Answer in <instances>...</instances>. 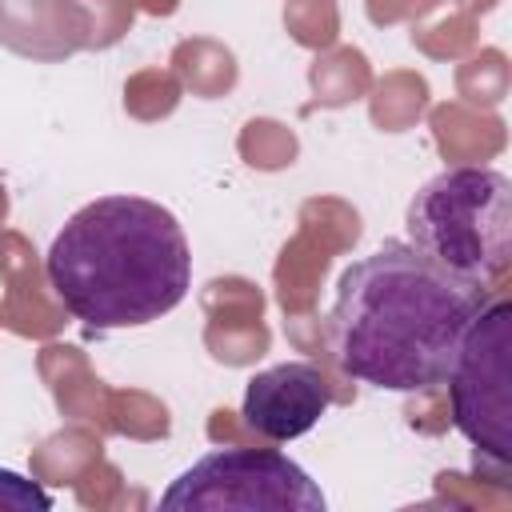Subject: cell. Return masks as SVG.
<instances>
[{
	"label": "cell",
	"mask_w": 512,
	"mask_h": 512,
	"mask_svg": "<svg viewBox=\"0 0 512 512\" xmlns=\"http://www.w3.org/2000/svg\"><path fill=\"white\" fill-rule=\"evenodd\" d=\"M472 288L428 264L408 240H384L344 268L328 312L336 364L388 392H424L448 380L464 328L484 308Z\"/></svg>",
	"instance_id": "6da1fadb"
},
{
	"label": "cell",
	"mask_w": 512,
	"mask_h": 512,
	"mask_svg": "<svg viewBox=\"0 0 512 512\" xmlns=\"http://www.w3.org/2000/svg\"><path fill=\"white\" fill-rule=\"evenodd\" d=\"M44 272L76 320L112 332L168 316L192 288V252L164 204L120 192L64 220L48 244Z\"/></svg>",
	"instance_id": "7a4b0ae2"
},
{
	"label": "cell",
	"mask_w": 512,
	"mask_h": 512,
	"mask_svg": "<svg viewBox=\"0 0 512 512\" xmlns=\"http://www.w3.org/2000/svg\"><path fill=\"white\" fill-rule=\"evenodd\" d=\"M404 232L428 264L492 292L512 264V180L496 168H444L408 200Z\"/></svg>",
	"instance_id": "3957f363"
},
{
	"label": "cell",
	"mask_w": 512,
	"mask_h": 512,
	"mask_svg": "<svg viewBox=\"0 0 512 512\" xmlns=\"http://www.w3.org/2000/svg\"><path fill=\"white\" fill-rule=\"evenodd\" d=\"M512 308L504 296L484 300V308L464 328L448 372L452 424L496 472L512 464Z\"/></svg>",
	"instance_id": "277c9868"
},
{
	"label": "cell",
	"mask_w": 512,
	"mask_h": 512,
	"mask_svg": "<svg viewBox=\"0 0 512 512\" xmlns=\"http://www.w3.org/2000/svg\"><path fill=\"white\" fill-rule=\"evenodd\" d=\"M176 512H324L320 484L276 448H216L160 496Z\"/></svg>",
	"instance_id": "5b68a950"
},
{
	"label": "cell",
	"mask_w": 512,
	"mask_h": 512,
	"mask_svg": "<svg viewBox=\"0 0 512 512\" xmlns=\"http://www.w3.org/2000/svg\"><path fill=\"white\" fill-rule=\"evenodd\" d=\"M328 404H332V388L324 372L308 360H284L248 380L240 416L256 436L284 444L312 432L328 412Z\"/></svg>",
	"instance_id": "8992f818"
},
{
	"label": "cell",
	"mask_w": 512,
	"mask_h": 512,
	"mask_svg": "<svg viewBox=\"0 0 512 512\" xmlns=\"http://www.w3.org/2000/svg\"><path fill=\"white\" fill-rule=\"evenodd\" d=\"M52 496L20 472L0 468V512H48Z\"/></svg>",
	"instance_id": "52a82bcc"
}]
</instances>
